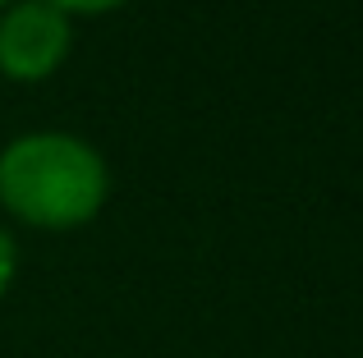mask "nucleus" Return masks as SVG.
Returning <instances> with one entry per match:
<instances>
[{
  "label": "nucleus",
  "instance_id": "1",
  "mask_svg": "<svg viewBox=\"0 0 363 358\" xmlns=\"http://www.w3.org/2000/svg\"><path fill=\"white\" fill-rule=\"evenodd\" d=\"M111 197V166L88 138L37 129L0 147V207L33 230H79Z\"/></svg>",
  "mask_w": 363,
  "mask_h": 358
},
{
  "label": "nucleus",
  "instance_id": "2",
  "mask_svg": "<svg viewBox=\"0 0 363 358\" xmlns=\"http://www.w3.org/2000/svg\"><path fill=\"white\" fill-rule=\"evenodd\" d=\"M74 18L46 0H14L0 9V74L14 83H42L69 60Z\"/></svg>",
  "mask_w": 363,
  "mask_h": 358
},
{
  "label": "nucleus",
  "instance_id": "3",
  "mask_svg": "<svg viewBox=\"0 0 363 358\" xmlns=\"http://www.w3.org/2000/svg\"><path fill=\"white\" fill-rule=\"evenodd\" d=\"M46 5H55L65 18H97V14H111V9L129 5V0H46Z\"/></svg>",
  "mask_w": 363,
  "mask_h": 358
},
{
  "label": "nucleus",
  "instance_id": "4",
  "mask_svg": "<svg viewBox=\"0 0 363 358\" xmlns=\"http://www.w3.org/2000/svg\"><path fill=\"white\" fill-rule=\"evenodd\" d=\"M14 271H18V248H14V239H9V230L0 225V299L14 285Z\"/></svg>",
  "mask_w": 363,
  "mask_h": 358
},
{
  "label": "nucleus",
  "instance_id": "5",
  "mask_svg": "<svg viewBox=\"0 0 363 358\" xmlns=\"http://www.w3.org/2000/svg\"><path fill=\"white\" fill-rule=\"evenodd\" d=\"M5 5H14V0H0V9H5Z\"/></svg>",
  "mask_w": 363,
  "mask_h": 358
}]
</instances>
